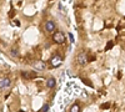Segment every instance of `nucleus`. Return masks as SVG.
I'll return each instance as SVG.
<instances>
[{"label": "nucleus", "instance_id": "obj_1", "mask_svg": "<svg viewBox=\"0 0 125 112\" xmlns=\"http://www.w3.org/2000/svg\"><path fill=\"white\" fill-rule=\"evenodd\" d=\"M53 40L56 44H62L65 41V36H64V34H62L61 31H56L54 34V36H53Z\"/></svg>", "mask_w": 125, "mask_h": 112}, {"label": "nucleus", "instance_id": "obj_2", "mask_svg": "<svg viewBox=\"0 0 125 112\" xmlns=\"http://www.w3.org/2000/svg\"><path fill=\"white\" fill-rule=\"evenodd\" d=\"M61 61H62L61 56H59V55H54L53 57L50 59V65L53 66V67H58V66L61 65Z\"/></svg>", "mask_w": 125, "mask_h": 112}, {"label": "nucleus", "instance_id": "obj_3", "mask_svg": "<svg viewBox=\"0 0 125 112\" xmlns=\"http://www.w3.org/2000/svg\"><path fill=\"white\" fill-rule=\"evenodd\" d=\"M88 55L85 54V52H81V54H79L78 55V62L80 64V65H86V62H88Z\"/></svg>", "mask_w": 125, "mask_h": 112}, {"label": "nucleus", "instance_id": "obj_4", "mask_svg": "<svg viewBox=\"0 0 125 112\" xmlns=\"http://www.w3.org/2000/svg\"><path fill=\"white\" fill-rule=\"evenodd\" d=\"M45 30H46V31H49V33H53L54 30H55V24H54V21H51V20L46 21V24H45Z\"/></svg>", "mask_w": 125, "mask_h": 112}, {"label": "nucleus", "instance_id": "obj_5", "mask_svg": "<svg viewBox=\"0 0 125 112\" xmlns=\"http://www.w3.org/2000/svg\"><path fill=\"white\" fill-rule=\"evenodd\" d=\"M10 84H11V81H10V78H4L1 82H0V87L1 88H6L10 86Z\"/></svg>", "mask_w": 125, "mask_h": 112}, {"label": "nucleus", "instance_id": "obj_6", "mask_svg": "<svg viewBox=\"0 0 125 112\" xmlns=\"http://www.w3.org/2000/svg\"><path fill=\"white\" fill-rule=\"evenodd\" d=\"M55 78L54 77H49L48 80H46V86L49 87V88H53L54 86H55Z\"/></svg>", "mask_w": 125, "mask_h": 112}, {"label": "nucleus", "instance_id": "obj_7", "mask_svg": "<svg viewBox=\"0 0 125 112\" xmlns=\"http://www.w3.org/2000/svg\"><path fill=\"white\" fill-rule=\"evenodd\" d=\"M35 69L36 70H45L46 69V65H45V62H43V61H38V62H35Z\"/></svg>", "mask_w": 125, "mask_h": 112}, {"label": "nucleus", "instance_id": "obj_8", "mask_svg": "<svg viewBox=\"0 0 125 112\" xmlns=\"http://www.w3.org/2000/svg\"><path fill=\"white\" fill-rule=\"evenodd\" d=\"M21 75H23V77H25V78H33V77L36 76V74H34V72H28V71H23Z\"/></svg>", "mask_w": 125, "mask_h": 112}, {"label": "nucleus", "instance_id": "obj_9", "mask_svg": "<svg viewBox=\"0 0 125 112\" xmlns=\"http://www.w3.org/2000/svg\"><path fill=\"white\" fill-rule=\"evenodd\" d=\"M79 111H80V106H79L78 103L73 105V106H71V108H70V112H79Z\"/></svg>", "mask_w": 125, "mask_h": 112}, {"label": "nucleus", "instance_id": "obj_10", "mask_svg": "<svg viewBox=\"0 0 125 112\" xmlns=\"http://www.w3.org/2000/svg\"><path fill=\"white\" fill-rule=\"evenodd\" d=\"M40 111H41V112H48V111H49V106H48V105H44L43 107H41Z\"/></svg>", "mask_w": 125, "mask_h": 112}, {"label": "nucleus", "instance_id": "obj_11", "mask_svg": "<svg viewBox=\"0 0 125 112\" xmlns=\"http://www.w3.org/2000/svg\"><path fill=\"white\" fill-rule=\"evenodd\" d=\"M111 47H113V43L110 41V43H108V45H106L105 50H106V51H108V50H109V49H111Z\"/></svg>", "mask_w": 125, "mask_h": 112}, {"label": "nucleus", "instance_id": "obj_12", "mask_svg": "<svg viewBox=\"0 0 125 112\" xmlns=\"http://www.w3.org/2000/svg\"><path fill=\"white\" fill-rule=\"evenodd\" d=\"M69 39H70V43H74V36H73V34L69 33Z\"/></svg>", "mask_w": 125, "mask_h": 112}, {"label": "nucleus", "instance_id": "obj_13", "mask_svg": "<svg viewBox=\"0 0 125 112\" xmlns=\"http://www.w3.org/2000/svg\"><path fill=\"white\" fill-rule=\"evenodd\" d=\"M11 54H13L14 56H16V55H18V50H16V49H13V50H11Z\"/></svg>", "mask_w": 125, "mask_h": 112}, {"label": "nucleus", "instance_id": "obj_14", "mask_svg": "<svg viewBox=\"0 0 125 112\" xmlns=\"http://www.w3.org/2000/svg\"><path fill=\"white\" fill-rule=\"evenodd\" d=\"M109 106H110V103H105V105H103V107H104V108H105V107H109Z\"/></svg>", "mask_w": 125, "mask_h": 112}]
</instances>
